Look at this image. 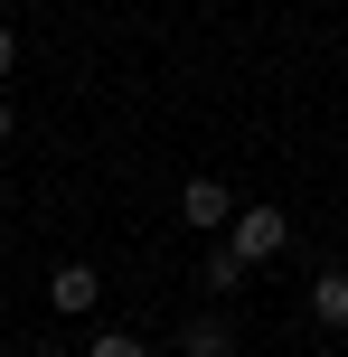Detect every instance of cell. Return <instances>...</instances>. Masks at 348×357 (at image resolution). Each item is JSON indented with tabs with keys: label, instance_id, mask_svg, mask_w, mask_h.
Segmentation results:
<instances>
[{
	"label": "cell",
	"instance_id": "1",
	"mask_svg": "<svg viewBox=\"0 0 348 357\" xmlns=\"http://www.w3.org/2000/svg\"><path fill=\"white\" fill-rule=\"evenodd\" d=\"M226 245H236L245 264H273V254L292 245V216H282V207H236V226H226Z\"/></svg>",
	"mask_w": 348,
	"mask_h": 357
},
{
	"label": "cell",
	"instance_id": "2",
	"mask_svg": "<svg viewBox=\"0 0 348 357\" xmlns=\"http://www.w3.org/2000/svg\"><path fill=\"white\" fill-rule=\"evenodd\" d=\"M179 226H198V235H226V226H236L226 178H179Z\"/></svg>",
	"mask_w": 348,
	"mask_h": 357
},
{
	"label": "cell",
	"instance_id": "3",
	"mask_svg": "<svg viewBox=\"0 0 348 357\" xmlns=\"http://www.w3.org/2000/svg\"><path fill=\"white\" fill-rule=\"evenodd\" d=\"M47 301L66 310V320H85V310L104 301V273H94V264H56V273H47Z\"/></svg>",
	"mask_w": 348,
	"mask_h": 357
},
{
	"label": "cell",
	"instance_id": "4",
	"mask_svg": "<svg viewBox=\"0 0 348 357\" xmlns=\"http://www.w3.org/2000/svg\"><path fill=\"white\" fill-rule=\"evenodd\" d=\"M311 320H320V329H348V273H339V264L311 273Z\"/></svg>",
	"mask_w": 348,
	"mask_h": 357
},
{
	"label": "cell",
	"instance_id": "5",
	"mask_svg": "<svg viewBox=\"0 0 348 357\" xmlns=\"http://www.w3.org/2000/svg\"><path fill=\"white\" fill-rule=\"evenodd\" d=\"M179 357H236V329H226L217 310H198V320L179 329Z\"/></svg>",
	"mask_w": 348,
	"mask_h": 357
},
{
	"label": "cell",
	"instance_id": "6",
	"mask_svg": "<svg viewBox=\"0 0 348 357\" xmlns=\"http://www.w3.org/2000/svg\"><path fill=\"white\" fill-rule=\"evenodd\" d=\"M245 273H255V264H245L236 245H217V254H207V264H198V282H207V291H217V301H226V291H245Z\"/></svg>",
	"mask_w": 348,
	"mask_h": 357
},
{
	"label": "cell",
	"instance_id": "7",
	"mask_svg": "<svg viewBox=\"0 0 348 357\" xmlns=\"http://www.w3.org/2000/svg\"><path fill=\"white\" fill-rule=\"evenodd\" d=\"M75 357H151L142 339H132V329H94V339L85 348H75Z\"/></svg>",
	"mask_w": 348,
	"mask_h": 357
},
{
	"label": "cell",
	"instance_id": "8",
	"mask_svg": "<svg viewBox=\"0 0 348 357\" xmlns=\"http://www.w3.org/2000/svg\"><path fill=\"white\" fill-rule=\"evenodd\" d=\"M10 75H19V38L0 29V85H10Z\"/></svg>",
	"mask_w": 348,
	"mask_h": 357
},
{
	"label": "cell",
	"instance_id": "9",
	"mask_svg": "<svg viewBox=\"0 0 348 357\" xmlns=\"http://www.w3.org/2000/svg\"><path fill=\"white\" fill-rule=\"evenodd\" d=\"M19 357H66V348H47V339H29V348H19Z\"/></svg>",
	"mask_w": 348,
	"mask_h": 357
},
{
	"label": "cell",
	"instance_id": "10",
	"mask_svg": "<svg viewBox=\"0 0 348 357\" xmlns=\"http://www.w3.org/2000/svg\"><path fill=\"white\" fill-rule=\"evenodd\" d=\"M0 151H10V104H0Z\"/></svg>",
	"mask_w": 348,
	"mask_h": 357
}]
</instances>
